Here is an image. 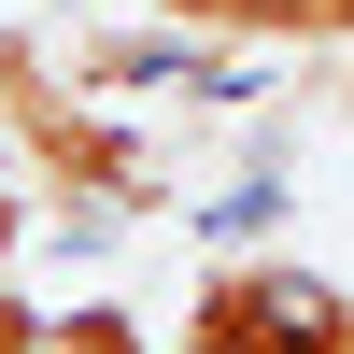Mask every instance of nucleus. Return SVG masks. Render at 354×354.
Returning <instances> with one entry per match:
<instances>
[{
	"instance_id": "obj_3",
	"label": "nucleus",
	"mask_w": 354,
	"mask_h": 354,
	"mask_svg": "<svg viewBox=\"0 0 354 354\" xmlns=\"http://www.w3.org/2000/svg\"><path fill=\"white\" fill-rule=\"evenodd\" d=\"M340 354H354V326H340Z\"/></svg>"
},
{
	"instance_id": "obj_1",
	"label": "nucleus",
	"mask_w": 354,
	"mask_h": 354,
	"mask_svg": "<svg viewBox=\"0 0 354 354\" xmlns=\"http://www.w3.org/2000/svg\"><path fill=\"white\" fill-rule=\"evenodd\" d=\"M354 326V298L312 255H198V283H185V326H170V354H340Z\"/></svg>"
},
{
	"instance_id": "obj_2",
	"label": "nucleus",
	"mask_w": 354,
	"mask_h": 354,
	"mask_svg": "<svg viewBox=\"0 0 354 354\" xmlns=\"http://www.w3.org/2000/svg\"><path fill=\"white\" fill-rule=\"evenodd\" d=\"M0 354H57V298H0Z\"/></svg>"
}]
</instances>
